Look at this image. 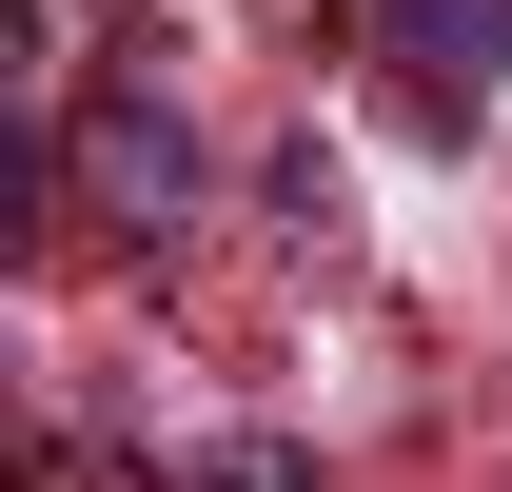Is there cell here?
<instances>
[{"label": "cell", "mask_w": 512, "mask_h": 492, "mask_svg": "<svg viewBox=\"0 0 512 492\" xmlns=\"http://www.w3.org/2000/svg\"><path fill=\"white\" fill-rule=\"evenodd\" d=\"M493 20H512V0H375V40L414 79H493Z\"/></svg>", "instance_id": "obj_2"}, {"label": "cell", "mask_w": 512, "mask_h": 492, "mask_svg": "<svg viewBox=\"0 0 512 492\" xmlns=\"http://www.w3.org/2000/svg\"><path fill=\"white\" fill-rule=\"evenodd\" d=\"M79 178H99V197H138V217H158V197L197 178V138H178V119H138V99H99V119H79Z\"/></svg>", "instance_id": "obj_1"}, {"label": "cell", "mask_w": 512, "mask_h": 492, "mask_svg": "<svg viewBox=\"0 0 512 492\" xmlns=\"http://www.w3.org/2000/svg\"><path fill=\"white\" fill-rule=\"evenodd\" d=\"M197 492H316V453H256L237 433V453H197Z\"/></svg>", "instance_id": "obj_3"}]
</instances>
